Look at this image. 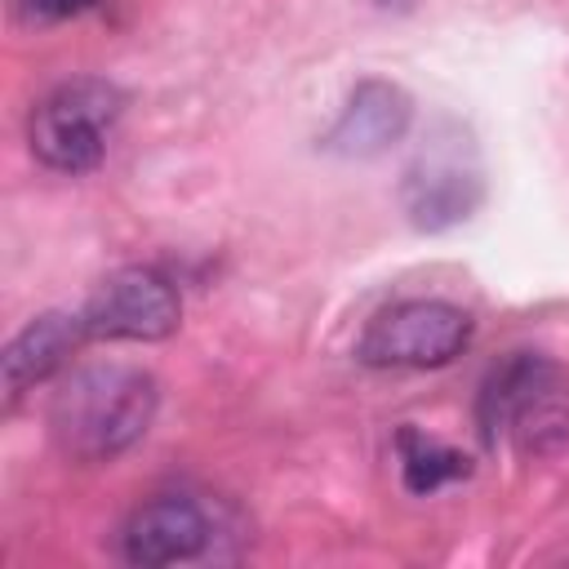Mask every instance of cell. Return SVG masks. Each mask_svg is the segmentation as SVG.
<instances>
[{
  "label": "cell",
  "instance_id": "cell-6",
  "mask_svg": "<svg viewBox=\"0 0 569 569\" xmlns=\"http://www.w3.org/2000/svg\"><path fill=\"white\" fill-rule=\"evenodd\" d=\"M209 516L200 502L169 493L156 498L147 507H138L120 533V551L129 565H178V560H196L209 547Z\"/></svg>",
  "mask_w": 569,
  "mask_h": 569
},
{
  "label": "cell",
  "instance_id": "cell-4",
  "mask_svg": "<svg viewBox=\"0 0 569 569\" xmlns=\"http://www.w3.org/2000/svg\"><path fill=\"white\" fill-rule=\"evenodd\" d=\"M471 342V316L440 298H409L369 320L356 356L373 369H440Z\"/></svg>",
  "mask_w": 569,
  "mask_h": 569
},
{
  "label": "cell",
  "instance_id": "cell-7",
  "mask_svg": "<svg viewBox=\"0 0 569 569\" xmlns=\"http://www.w3.org/2000/svg\"><path fill=\"white\" fill-rule=\"evenodd\" d=\"M409 116H413V107H409L405 89H396V84H387V80H365V84L351 93V102H347V111L338 116V124L329 129L325 147H329L333 156H351V160L382 156L391 142L405 138Z\"/></svg>",
  "mask_w": 569,
  "mask_h": 569
},
{
  "label": "cell",
  "instance_id": "cell-5",
  "mask_svg": "<svg viewBox=\"0 0 569 569\" xmlns=\"http://www.w3.org/2000/svg\"><path fill=\"white\" fill-rule=\"evenodd\" d=\"M178 316H182L178 289L151 267L111 271L80 311L84 333L111 342H160L178 329Z\"/></svg>",
  "mask_w": 569,
  "mask_h": 569
},
{
  "label": "cell",
  "instance_id": "cell-9",
  "mask_svg": "<svg viewBox=\"0 0 569 569\" xmlns=\"http://www.w3.org/2000/svg\"><path fill=\"white\" fill-rule=\"evenodd\" d=\"M400 449H405V485L413 493H431L436 485H445L453 476H467V458L462 453L440 449L431 440H418L413 431L400 436Z\"/></svg>",
  "mask_w": 569,
  "mask_h": 569
},
{
  "label": "cell",
  "instance_id": "cell-1",
  "mask_svg": "<svg viewBox=\"0 0 569 569\" xmlns=\"http://www.w3.org/2000/svg\"><path fill=\"white\" fill-rule=\"evenodd\" d=\"M156 400V378L133 365L76 369L49 405L53 445L76 462H107L147 436Z\"/></svg>",
  "mask_w": 569,
  "mask_h": 569
},
{
  "label": "cell",
  "instance_id": "cell-3",
  "mask_svg": "<svg viewBox=\"0 0 569 569\" xmlns=\"http://www.w3.org/2000/svg\"><path fill=\"white\" fill-rule=\"evenodd\" d=\"M124 111V93L111 80L80 76L44 93L31 111V151L58 173H89L107 156V138Z\"/></svg>",
  "mask_w": 569,
  "mask_h": 569
},
{
  "label": "cell",
  "instance_id": "cell-2",
  "mask_svg": "<svg viewBox=\"0 0 569 569\" xmlns=\"http://www.w3.org/2000/svg\"><path fill=\"white\" fill-rule=\"evenodd\" d=\"M480 431L516 453H560L569 445V369L529 351L502 360L480 391Z\"/></svg>",
  "mask_w": 569,
  "mask_h": 569
},
{
  "label": "cell",
  "instance_id": "cell-10",
  "mask_svg": "<svg viewBox=\"0 0 569 569\" xmlns=\"http://www.w3.org/2000/svg\"><path fill=\"white\" fill-rule=\"evenodd\" d=\"M18 4L31 22H58V18H76V13L93 9L98 0H18Z\"/></svg>",
  "mask_w": 569,
  "mask_h": 569
},
{
  "label": "cell",
  "instance_id": "cell-8",
  "mask_svg": "<svg viewBox=\"0 0 569 569\" xmlns=\"http://www.w3.org/2000/svg\"><path fill=\"white\" fill-rule=\"evenodd\" d=\"M84 320L67 316V311H49L36 316L9 347H4V391L9 400H18L27 387L44 382L49 373L62 369V360L84 342Z\"/></svg>",
  "mask_w": 569,
  "mask_h": 569
}]
</instances>
